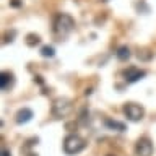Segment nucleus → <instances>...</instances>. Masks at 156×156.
Here are the masks:
<instances>
[{"mask_svg":"<svg viewBox=\"0 0 156 156\" xmlns=\"http://www.w3.org/2000/svg\"><path fill=\"white\" fill-rule=\"evenodd\" d=\"M86 146V141L81 138L80 135L76 133H70L65 136V140H63V151H65L67 154H78L80 151L85 150Z\"/></svg>","mask_w":156,"mask_h":156,"instance_id":"obj_1","label":"nucleus"},{"mask_svg":"<svg viewBox=\"0 0 156 156\" xmlns=\"http://www.w3.org/2000/svg\"><path fill=\"white\" fill-rule=\"evenodd\" d=\"M73 28H75V20H73L70 15L58 13L55 16V21H54V31H55L57 34L67 36L68 33L73 31Z\"/></svg>","mask_w":156,"mask_h":156,"instance_id":"obj_2","label":"nucleus"},{"mask_svg":"<svg viewBox=\"0 0 156 156\" xmlns=\"http://www.w3.org/2000/svg\"><path fill=\"white\" fill-rule=\"evenodd\" d=\"M73 106L72 101L67 99V98H58L52 102V115L57 117V119H62V117H67L72 112Z\"/></svg>","mask_w":156,"mask_h":156,"instance_id":"obj_3","label":"nucleus"},{"mask_svg":"<svg viewBox=\"0 0 156 156\" xmlns=\"http://www.w3.org/2000/svg\"><path fill=\"white\" fill-rule=\"evenodd\" d=\"M124 114L129 120L132 122H138L143 119L145 115V109L141 107L140 104H136V102H127L124 106Z\"/></svg>","mask_w":156,"mask_h":156,"instance_id":"obj_4","label":"nucleus"},{"mask_svg":"<svg viewBox=\"0 0 156 156\" xmlns=\"http://www.w3.org/2000/svg\"><path fill=\"white\" fill-rule=\"evenodd\" d=\"M153 143L148 136H141L135 143V153L136 156H151L153 154Z\"/></svg>","mask_w":156,"mask_h":156,"instance_id":"obj_5","label":"nucleus"},{"mask_svg":"<svg viewBox=\"0 0 156 156\" xmlns=\"http://www.w3.org/2000/svg\"><path fill=\"white\" fill-rule=\"evenodd\" d=\"M145 76H146V72L140 70V68H136V67H129L127 70H124V78H125L127 83H135V81H138Z\"/></svg>","mask_w":156,"mask_h":156,"instance_id":"obj_6","label":"nucleus"},{"mask_svg":"<svg viewBox=\"0 0 156 156\" xmlns=\"http://www.w3.org/2000/svg\"><path fill=\"white\" fill-rule=\"evenodd\" d=\"M34 117V112L29 109V107H23V109H20L16 112V115H15V120H16V124H28L29 120H31Z\"/></svg>","mask_w":156,"mask_h":156,"instance_id":"obj_7","label":"nucleus"},{"mask_svg":"<svg viewBox=\"0 0 156 156\" xmlns=\"http://www.w3.org/2000/svg\"><path fill=\"white\" fill-rule=\"evenodd\" d=\"M15 83V78L10 72H2V75H0V88H2L3 91L10 90V88L13 86Z\"/></svg>","mask_w":156,"mask_h":156,"instance_id":"obj_8","label":"nucleus"},{"mask_svg":"<svg viewBox=\"0 0 156 156\" xmlns=\"http://www.w3.org/2000/svg\"><path fill=\"white\" fill-rule=\"evenodd\" d=\"M104 125H106V129L115 130V132H125L127 130V127H125L124 122H119V120H114V119H106Z\"/></svg>","mask_w":156,"mask_h":156,"instance_id":"obj_9","label":"nucleus"},{"mask_svg":"<svg viewBox=\"0 0 156 156\" xmlns=\"http://www.w3.org/2000/svg\"><path fill=\"white\" fill-rule=\"evenodd\" d=\"M130 55H132V54H130V49L127 47V46H120V47L115 51V57L119 58V60H129Z\"/></svg>","mask_w":156,"mask_h":156,"instance_id":"obj_10","label":"nucleus"},{"mask_svg":"<svg viewBox=\"0 0 156 156\" xmlns=\"http://www.w3.org/2000/svg\"><path fill=\"white\" fill-rule=\"evenodd\" d=\"M41 42V37L37 36V34H34V33H29L28 36H26V44L29 47H34V46H37V44Z\"/></svg>","mask_w":156,"mask_h":156,"instance_id":"obj_11","label":"nucleus"},{"mask_svg":"<svg viewBox=\"0 0 156 156\" xmlns=\"http://www.w3.org/2000/svg\"><path fill=\"white\" fill-rule=\"evenodd\" d=\"M39 54H41L42 57H46V58H51V57L55 55V49H54L52 46H42Z\"/></svg>","mask_w":156,"mask_h":156,"instance_id":"obj_12","label":"nucleus"},{"mask_svg":"<svg viewBox=\"0 0 156 156\" xmlns=\"http://www.w3.org/2000/svg\"><path fill=\"white\" fill-rule=\"evenodd\" d=\"M136 10H138V13H143V15H148L150 13V7L143 2V0H140V2L136 3Z\"/></svg>","mask_w":156,"mask_h":156,"instance_id":"obj_13","label":"nucleus"},{"mask_svg":"<svg viewBox=\"0 0 156 156\" xmlns=\"http://www.w3.org/2000/svg\"><path fill=\"white\" fill-rule=\"evenodd\" d=\"M136 57L140 58V60H150L151 57H153V52H150V51H141L136 54Z\"/></svg>","mask_w":156,"mask_h":156,"instance_id":"obj_14","label":"nucleus"},{"mask_svg":"<svg viewBox=\"0 0 156 156\" xmlns=\"http://www.w3.org/2000/svg\"><path fill=\"white\" fill-rule=\"evenodd\" d=\"M80 122H81V124H88V122H86V109H83L81 111V114H80Z\"/></svg>","mask_w":156,"mask_h":156,"instance_id":"obj_15","label":"nucleus"},{"mask_svg":"<svg viewBox=\"0 0 156 156\" xmlns=\"http://www.w3.org/2000/svg\"><path fill=\"white\" fill-rule=\"evenodd\" d=\"M10 5H12L13 8H18V7H21V2H20V0H10Z\"/></svg>","mask_w":156,"mask_h":156,"instance_id":"obj_16","label":"nucleus"},{"mask_svg":"<svg viewBox=\"0 0 156 156\" xmlns=\"http://www.w3.org/2000/svg\"><path fill=\"white\" fill-rule=\"evenodd\" d=\"M34 81H36V83H39V85H42V83H44V80H42V76H34Z\"/></svg>","mask_w":156,"mask_h":156,"instance_id":"obj_17","label":"nucleus"},{"mask_svg":"<svg viewBox=\"0 0 156 156\" xmlns=\"http://www.w3.org/2000/svg\"><path fill=\"white\" fill-rule=\"evenodd\" d=\"M2 156H12V154H10L8 150H3V151H2Z\"/></svg>","mask_w":156,"mask_h":156,"instance_id":"obj_18","label":"nucleus"},{"mask_svg":"<svg viewBox=\"0 0 156 156\" xmlns=\"http://www.w3.org/2000/svg\"><path fill=\"white\" fill-rule=\"evenodd\" d=\"M106 156H115V154H106Z\"/></svg>","mask_w":156,"mask_h":156,"instance_id":"obj_19","label":"nucleus"}]
</instances>
